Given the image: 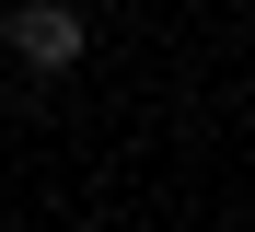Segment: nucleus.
Returning <instances> with one entry per match:
<instances>
[{
  "label": "nucleus",
  "instance_id": "1",
  "mask_svg": "<svg viewBox=\"0 0 255 232\" xmlns=\"http://www.w3.org/2000/svg\"><path fill=\"white\" fill-rule=\"evenodd\" d=\"M0 46H12L35 81H58V70H81V12H70V0H12Z\"/></svg>",
  "mask_w": 255,
  "mask_h": 232
}]
</instances>
